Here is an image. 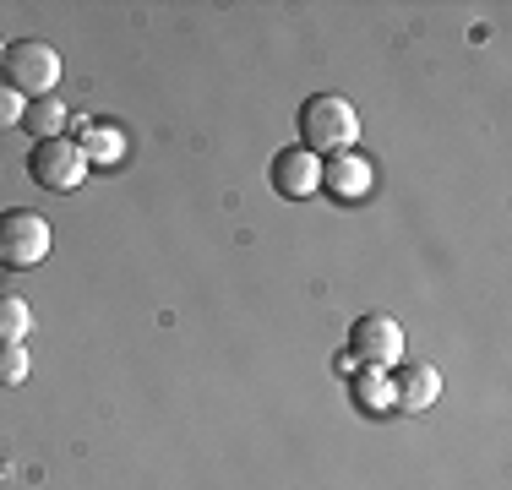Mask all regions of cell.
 I'll list each match as a JSON object with an SVG mask.
<instances>
[{
  "label": "cell",
  "mask_w": 512,
  "mask_h": 490,
  "mask_svg": "<svg viewBox=\"0 0 512 490\" xmlns=\"http://www.w3.org/2000/svg\"><path fill=\"white\" fill-rule=\"evenodd\" d=\"M360 142V115L349 98L338 93H311L306 104H300V147L316 158H333V153H355Z\"/></svg>",
  "instance_id": "1"
},
{
  "label": "cell",
  "mask_w": 512,
  "mask_h": 490,
  "mask_svg": "<svg viewBox=\"0 0 512 490\" xmlns=\"http://www.w3.org/2000/svg\"><path fill=\"white\" fill-rule=\"evenodd\" d=\"M0 82L22 98H50L60 82V55L44 39H17L0 55Z\"/></svg>",
  "instance_id": "2"
},
{
  "label": "cell",
  "mask_w": 512,
  "mask_h": 490,
  "mask_svg": "<svg viewBox=\"0 0 512 490\" xmlns=\"http://www.w3.org/2000/svg\"><path fill=\"white\" fill-rule=\"evenodd\" d=\"M28 180L44 191H77L88 180V147L71 142V137H50V142H33L28 153Z\"/></svg>",
  "instance_id": "3"
},
{
  "label": "cell",
  "mask_w": 512,
  "mask_h": 490,
  "mask_svg": "<svg viewBox=\"0 0 512 490\" xmlns=\"http://www.w3.org/2000/svg\"><path fill=\"white\" fill-rule=\"evenodd\" d=\"M50 256V224L28 207H6L0 213V262L6 267H33Z\"/></svg>",
  "instance_id": "4"
},
{
  "label": "cell",
  "mask_w": 512,
  "mask_h": 490,
  "mask_svg": "<svg viewBox=\"0 0 512 490\" xmlns=\"http://www.w3.org/2000/svg\"><path fill=\"white\" fill-rule=\"evenodd\" d=\"M360 365H371V371H393V360H404V327L393 322V316L371 311L360 316L355 327H349V349Z\"/></svg>",
  "instance_id": "5"
},
{
  "label": "cell",
  "mask_w": 512,
  "mask_h": 490,
  "mask_svg": "<svg viewBox=\"0 0 512 490\" xmlns=\"http://www.w3.org/2000/svg\"><path fill=\"white\" fill-rule=\"evenodd\" d=\"M273 191L289 196V202H306V196L322 191V158L306 153V147H284V153H273Z\"/></svg>",
  "instance_id": "6"
},
{
  "label": "cell",
  "mask_w": 512,
  "mask_h": 490,
  "mask_svg": "<svg viewBox=\"0 0 512 490\" xmlns=\"http://www.w3.org/2000/svg\"><path fill=\"white\" fill-rule=\"evenodd\" d=\"M387 382H393V403H398V409H409V414L431 409V403L442 398V376H436V365H425V360L393 365Z\"/></svg>",
  "instance_id": "7"
},
{
  "label": "cell",
  "mask_w": 512,
  "mask_h": 490,
  "mask_svg": "<svg viewBox=\"0 0 512 490\" xmlns=\"http://www.w3.org/2000/svg\"><path fill=\"white\" fill-rule=\"evenodd\" d=\"M322 191H333L338 202H360L371 191V164L360 153H333L322 164Z\"/></svg>",
  "instance_id": "8"
},
{
  "label": "cell",
  "mask_w": 512,
  "mask_h": 490,
  "mask_svg": "<svg viewBox=\"0 0 512 490\" xmlns=\"http://www.w3.org/2000/svg\"><path fill=\"white\" fill-rule=\"evenodd\" d=\"M22 126H28L33 142H50L66 131V104L60 98H28V109H22Z\"/></svg>",
  "instance_id": "9"
},
{
  "label": "cell",
  "mask_w": 512,
  "mask_h": 490,
  "mask_svg": "<svg viewBox=\"0 0 512 490\" xmlns=\"http://www.w3.org/2000/svg\"><path fill=\"white\" fill-rule=\"evenodd\" d=\"M33 327V311L22 294H0V343H22Z\"/></svg>",
  "instance_id": "10"
},
{
  "label": "cell",
  "mask_w": 512,
  "mask_h": 490,
  "mask_svg": "<svg viewBox=\"0 0 512 490\" xmlns=\"http://www.w3.org/2000/svg\"><path fill=\"white\" fill-rule=\"evenodd\" d=\"M355 392H360V403L371 414L393 409V382H387V371H371V365H365V371L355 376Z\"/></svg>",
  "instance_id": "11"
},
{
  "label": "cell",
  "mask_w": 512,
  "mask_h": 490,
  "mask_svg": "<svg viewBox=\"0 0 512 490\" xmlns=\"http://www.w3.org/2000/svg\"><path fill=\"white\" fill-rule=\"evenodd\" d=\"M22 382H28V349L0 343V387H22Z\"/></svg>",
  "instance_id": "12"
},
{
  "label": "cell",
  "mask_w": 512,
  "mask_h": 490,
  "mask_svg": "<svg viewBox=\"0 0 512 490\" xmlns=\"http://www.w3.org/2000/svg\"><path fill=\"white\" fill-rule=\"evenodd\" d=\"M22 109H28V98L11 93L6 82H0V131H6V126H22Z\"/></svg>",
  "instance_id": "13"
},
{
  "label": "cell",
  "mask_w": 512,
  "mask_h": 490,
  "mask_svg": "<svg viewBox=\"0 0 512 490\" xmlns=\"http://www.w3.org/2000/svg\"><path fill=\"white\" fill-rule=\"evenodd\" d=\"M0 55H6V44H0Z\"/></svg>",
  "instance_id": "14"
}]
</instances>
